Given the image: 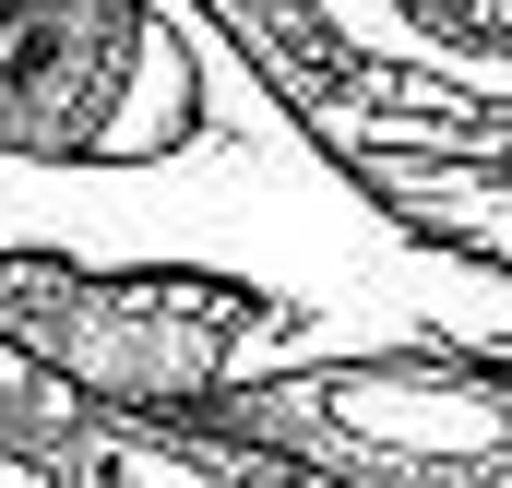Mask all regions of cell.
<instances>
[{
	"mask_svg": "<svg viewBox=\"0 0 512 488\" xmlns=\"http://www.w3.org/2000/svg\"><path fill=\"white\" fill-rule=\"evenodd\" d=\"M0 250L227 286L274 322L286 369L393 358V346L512 358V262L417 227L346 143L298 120V96L227 36V12L203 48V120L179 143L108 167L0 155Z\"/></svg>",
	"mask_w": 512,
	"mask_h": 488,
	"instance_id": "cell-1",
	"label": "cell"
},
{
	"mask_svg": "<svg viewBox=\"0 0 512 488\" xmlns=\"http://www.w3.org/2000/svg\"><path fill=\"white\" fill-rule=\"evenodd\" d=\"M191 417L334 488H512V358H465V346L322 358L251 393H215Z\"/></svg>",
	"mask_w": 512,
	"mask_h": 488,
	"instance_id": "cell-2",
	"label": "cell"
},
{
	"mask_svg": "<svg viewBox=\"0 0 512 488\" xmlns=\"http://www.w3.org/2000/svg\"><path fill=\"white\" fill-rule=\"evenodd\" d=\"M0 488H334L191 405H120L0 334Z\"/></svg>",
	"mask_w": 512,
	"mask_h": 488,
	"instance_id": "cell-3",
	"label": "cell"
}]
</instances>
